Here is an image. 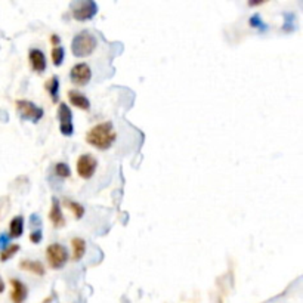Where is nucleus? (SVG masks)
<instances>
[{
    "label": "nucleus",
    "instance_id": "39448f33",
    "mask_svg": "<svg viewBox=\"0 0 303 303\" xmlns=\"http://www.w3.org/2000/svg\"><path fill=\"white\" fill-rule=\"evenodd\" d=\"M73 16L77 21H88L92 19L98 12V5L93 0H83V2H76L71 6Z\"/></svg>",
    "mask_w": 303,
    "mask_h": 303
},
{
    "label": "nucleus",
    "instance_id": "412c9836",
    "mask_svg": "<svg viewBox=\"0 0 303 303\" xmlns=\"http://www.w3.org/2000/svg\"><path fill=\"white\" fill-rule=\"evenodd\" d=\"M250 25L252 27H255V29H258L260 33H265V31H268L269 30V27L262 21V18H260V15L259 14H255V15H252L250 16Z\"/></svg>",
    "mask_w": 303,
    "mask_h": 303
},
{
    "label": "nucleus",
    "instance_id": "393cba45",
    "mask_svg": "<svg viewBox=\"0 0 303 303\" xmlns=\"http://www.w3.org/2000/svg\"><path fill=\"white\" fill-rule=\"evenodd\" d=\"M31 227H40L42 225V221H40V216L37 213H33L30 217Z\"/></svg>",
    "mask_w": 303,
    "mask_h": 303
},
{
    "label": "nucleus",
    "instance_id": "f03ea898",
    "mask_svg": "<svg viewBox=\"0 0 303 303\" xmlns=\"http://www.w3.org/2000/svg\"><path fill=\"white\" fill-rule=\"evenodd\" d=\"M98 46V39L89 30H81L71 42V50L76 58H86Z\"/></svg>",
    "mask_w": 303,
    "mask_h": 303
},
{
    "label": "nucleus",
    "instance_id": "9b49d317",
    "mask_svg": "<svg viewBox=\"0 0 303 303\" xmlns=\"http://www.w3.org/2000/svg\"><path fill=\"white\" fill-rule=\"evenodd\" d=\"M30 58V64L34 71L37 73H43L46 70V57L45 53L40 49H31L29 53Z\"/></svg>",
    "mask_w": 303,
    "mask_h": 303
},
{
    "label": "nucleus",
    "instance_id": "bb28decb",
    "mask_svg": "<svg viewBox=\"0 0 303 303\" xmlns=\"http://www.w3.org/2000/svg\"><path fill=\"white\" fill-rule=\"evenodd\" d=\"M50 40H52V43H60V37H58L57 34H53Z\"/></svg>",
    "mask_w": 303,
    "mask_h": 303
},
{
    "label": "nucleus",
    "instance_id": "b1692460",
    "mask_svg": "<svg viewBox=\"0 0 303 303\" xmlns=\"http://www.w3.org/2000/svg\"><path fill=\"white\" fill-rule=\"evenodd\" d=\"M42 231L40 229H37V231H34V232H31L30 235V240L31 242H34V244H39V242L42 241Z\"/></svg>",
    "mask_w": 303,
    "mask_h": 303
},
{
    "label": "nucleus",
    "instance_id": "f3484780",
    "mask_svg": "<svg viewBox=\"0 0 303 303\" xmlns=\"http://www.w3.org/2000/svg\"><path fill=\"white\" fill-rule=\"evenodd\" d=\"M65 207L71 210V213L74 214L76 219H81L83 214H85V207L81 204L76 203V201H73V200H65Z\"/></svg>",
    "mask_w": 303,
    "mask_h": 303
},
{
    "label": "nucleus",
    "instance_id": "9d476101",
    "mask_svg": "<svg viewBox=\"0 0 303 303\" xmlns=\"http://www.w3.org/2000/svg\"><path fill=\"white\" fill-rule=\"evenodd\" d=\"M49 219L55 228H62L65 225V217L61 210V203L58 198H52V207L49 212Z\"/></svg>",
    "mask_w": 303,
    "mask_h": 303
},
{
    "label": "nucleus",
    "instance_id": "a878e982",
    "mask_svg": "<svg viewBox=\"0 0 303 303\" xmlns=\"http://www.w3.org/2000/svg\"><path fill=\"white\" fill-rule=\"evenodd\" d=\"M8 244H9V235H6V234H0V250L6 249V247H8Z\"/></svg>",
    "mask_w": 303,
    "mask_h": 303
},
{
    "label": "nucleus",
    "instance_id": "f257e3e1",
    "mask_svg": "<svg viewBox=\"0 0 303 303\" xmlns=\"http://www.w3.org/2000/svg\"><path fill=\"white\" fill-rule=\"evenodd\" d=\"M117 133L114 130V126L111 121H104L96 126H93L91 130L86 133V142L98 150H108L113 147Z\"/></svg>",
    "mask_w": 303,
    "mask_h": 303
},
{
    "label": "nucleus",
    "instance_id": "5701e85b",
    "mask_svg": "<svg viewBox=\"0 0 303 303\" xmlns=\"http://www.w3.org/2000/svg\"><path fill=\"white\" fill-rule=\"evenodd\" d=\"M9 210V198L3 197L0 198V221L5 217L6 212Z\"/></svg>",
    "mask_w": 303,
    "mask_h": 303
},
{
    "label": "nucleus",
    "instance_id": "f8f14e48",
    "mask_svg": "<svg viewBox=\"0 0 303 303\" xmlns=\"http://www.w3.org/2000/svg\"><path fill=\"white\" fill-rule=\"evenodd\" d=\"M68 99H70V102H71L73 105L80 108V109L88 111V109L91 108V101L86 98V95H83V93H80V92L70 91L68 92Z\"/></svg>",
    "mask_w": 303,
    "mask_h": 303
},
{
    "label": "nucleus",
    "instance_id": "6ab92c4d",
    "mask_svg": "<svg viewBox=\"0 0 303 303\" xmlns=\"http://www.w3.org/2000/svg\"><path fill=\"white\" fill-rule=\"evenodd\" d=\"M50 55H52V62H53V65L60 67L61 64H62V61H64V57H65V50H64L62 46H55V47L52 49Z\"/></svg>",
    "mask_w": 303,
    "mask_h": 303
},
{
    "label": "nucleus",
    "instance_id": "4be33fe9",
    "mask_svg": "<svg viewBox=\"0 0 303 303\" xmlns=\"http://www.w3.org/2000/svg\"><path fill=\"white\" fill-rule=\"evenodd\" d=\"M55 173H57L60 178H70V175H71L70 167H68V164H65V163H58V164L55 166Z\"/></svg>",
    "mask_w": 303,
    "mask_h": 303
},
{
    "label": "nucleus",
    "instance_id": "4468645a",
    "mask_svg": "<svg viewBox=\"0 0 303 303\" xmlns=\"http://www.w3.org/2000/svg\"><path fill=\"white\" fill-rule=\"evenodd\" d=\"M24 232V217L15 216L9 224V238H19Z\"/></svg>",
    "mask_w": 303,
    "mask_h": 303
},
{
    "label": "nucleus",
    "instance_id": "20e7f679",
    "mask_svg": "<svg viewBox=\"0 0 303 303\" xmlns=\"http://www.w3.org/2000/svg\"><path fill=\"white\" fill-rule=\"evenodd\" d=\"M16 111L22 120H33L34 123H37L43 117V108L37 106L34 102L27 99L16 101Z\"/></svg>",
    "mask_w": 303,
    "mask_h": 303
},
{
    "label": "nucleus",
    "instance_id": "0eeeda50",
    "mask_svg": "<svg viewBox=\"0 0 303 303\" xmlns=\"http://www.w3.org/2000/svg\"><path fill=\"white\" fill-rule=\"evenodd\" d=\"M58 119H60V130L64 136H71L74 133V124H73V113L67 104H60L58 108Z\"/></svg>",
    "mask_w": 303,
    "mask_h": 303
},
{
    "label": "nucleus",
    "instance_id": "aec40b11",
    "mask_svg": "<svg viewBox=\"0 0 303 303\" xmlns=\"http://www.w3.org/2000/svg\"><path fill=\"white\" fill-rule=\"evenodd\" d=\"M19 249H21V247H19L18 244H12V245H8L6 249H3V250L0 252V262H6V260H9V259L12 258Z\"/></svg>",
    "mask_w": 303,
    "mask_h": 303
},
{
    "label": "nucleus",
    "instance_id": "a211bd4d",
    "mask_svg": "<svg viewBox=\"0 0 303 303\" xmlns=\"http://www.w3.org/2000/svg\"><path fill=\"white\" fill-rule=\"evenodd\" d=\"M283 16H284L283 31H286V33H291V31L296 30V24H297V21H296V15H294V14H291V12H284Z\"/></svg>",
    "mask_w": 303,
    "mask_h": 303
},
{
    "label": "nucleus",
    "instance_id": "ddd939ff",
    "mask_svg": "<svg viewBox=\"0 0 303 303\" xmlns=\"http://www.w3.org/2000/svg\"><path fill=\"white\" fill-rule=\"evenodd\" d=\"M19 268L21 269H24V271H30V272L37 273V275H45V266H43V263L42 262H39V260H22L21 263H19Z\"/></svg>",
    "mask_w": 303,
    "mask_h": 303
},
{
    "label": "nucleus",
    "instance_id": "423d86ee",
    "mask_svg": "<svg viewBox=\"0 0 303 303\" xmlns=\"http://www.w3.org/2000/svg\"><path fill=\"white\" fill-rule=\"evenodd\" d=\"M96 167H98V161L91 154H83L77 160V173L83 179H91L96 172Z\"/></svg>",
    "mask_w": 303,
    "mask_h": 303
},
{
    "label": "nucleus",
    "instance_id": "1a4fd4ad",
    "mask_svg": "<svg viewBox=\"0 0 303 303\" xmlns=\"http://www.w3.org/2000/svg\"><path fill=\"white\" fill-rule=\"evenodd\" d=\"M11 287H12V291H11V299L14 303H24L27 296H29V288L27 286L16 280V278H12L11 280Z\"/></svg>",
    "mask_w": 303,
    "mask_h": 303
},
{
    "label": "nucleus",
    "instance_id": "dca6fc26",
    "mask_svg": "<svg viewBox=\"0 0 303 303\" xmlns=\"http://www.w3.org/2000/svg\"><path fill=\"white\" fill-rule=\"evenodd\" d=\"M71 244H73V260L78 262L86 253V242L81 238H74Z\"/></svg>",
    "mask_w": 303,
    "mask_h": 303
},
{
    "label": "nucleus",
    "instance_id": "2eb2a0df",
    "mask_svg": "<svg viewBox=\"0 0 303 303\" xmlns=\"http://www.w3.org/2000/svg\"><path fill=\"white\" fill-rule=\"evenodd\" d=\"M45 88L50 95V99L53 102H58V99H60V78L57 76H52L46 81Z\"/></svg>",
    "mask_w": 303,
    "mask_h": 303
},
{
    "label": "nucleus",
    "instance_id": "7ed1b4c3",
    "mask_svg": "<svg viewBox=\"0 0 303 303\" xmlns=\"http://www.w3.org/2000/svg\"><path fill=\"white\" fill-rule=\"evenodd\" d=\"M46 259L50 265V268L53 269H61L67 260H68V253H67V249L62 245V244H58V242H53L50 245H47L46 249Z\"/></svg>",
    "mask_w": 303,
    "mask_h": 303
},
{
    "label": "nucleus",
    "instance_id": "6e6552de",
    "mask_svg": "<svg viewBox=\"0 0 303 303\" xmlns=\"http://www.w3.org/2000/svg\"><path fill=\"white\" fill-rule=\"evenodd\" d=\"M70 78L77 86H86L92 78L91 67L85 62L76 64L70 71Z\"/></svg>",
    "mask_w": 303,
    "mask_h": 303
},
{
    "label": "nucleus",
    "instance_id": "cd10ccee",
    "mask_svg": "<svg viewBox=\"0 0 303 303\" xmlns=\"http://www.w3.org/2000/svg\"><path fill=\"white\" fill-rule=\"evenodd\" d=\"M5 291V283H3V280L0 278V293H3Z\"/></svg>",
    "mask_w": 303,
    "mask_h": 303
}]
</instances>
